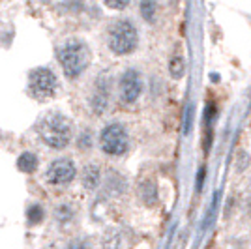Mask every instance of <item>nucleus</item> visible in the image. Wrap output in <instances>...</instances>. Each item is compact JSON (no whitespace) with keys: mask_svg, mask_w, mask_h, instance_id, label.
Listing matches in <instances>:
<instances>
[{"mask_svg":"<svg viewBox=\"0 0 251 249\" xmlns=\"http://www.w3.org/2000/svg\"><path fill=\"white\" fill-rule=\"evenodd\" d=\"M169 72L171 75L175 77V79H180L184 72H186V62H184V58L182 56H173L171 58V62H169Z\"/></svg>","mask_w":251,"mask_h":249,"instance_id":"f8f14e48","label":"nucleus"},{"mask_svg":"<svg viewBox=\"0 0 251 249\" xmlns=\"http://www.w3.org/2000/svg\"><path fill=\"white\" fill-rule=\"evenodd\" d=\"M156 11H157L156 2H143V4H141V15H143V19H147L148 23H152L156 19Z\"/></svg>","mask_w":251,"mask_h":249,"instance_id":"ddd939ff","label":"nucleus"},{"mask_svg":"<svg viewBox=\"0 0 251 249\" xmlns=\"http://www.w3.org/2000/svg\"><path fill=\"white\" fill-rule=\"evenodd\" d=\"M122 244H124V236L116 228L107 230L103 234V238H101V248L103 249H122Z\"/></svg>","mask_w":251,"mask_h":249,"instance_id":"9d476101","label":"nucleus"},{"mask_svg":"<svg viewBox=\"0 0 251 249\" xmlns=\"http://www.w3.org/2000/svg\"><path fill=\"white\" fill-rule=\"evenodd\" d=\"M38 133L42 141L51 148H66L74 139V125L68 116L60 113H51L43 118L38 125Z\"/></svg>","mask_w":251,"mask_h":249,"instance_id":"f257e3e1","label":"nucleus"},{"mask_svg":"<svg viewBox=\"0 0 251 249\" xmlns=\"http://www.w3.org/2000/svg\"><path fill=\"white\" fill-rule=\"evenodd\" d=\"M26 218H28V223H30V225H38V223H42L43 218H45V212H43V208L40 206V204H34V206H30V210H28Z\"/></svg>","mask_w":251,"mask_h":249,"instance_id":"4468645a","label":"nucleus"},{"mask_svg":"<svg viewBox=\"0 0 251 249\" xmlns=\"http://www.w3.org/2000/svg\"><path fill=\"white\" fill-rule=\"evenodd\" d=\"M204 178H206V167H201V169H199V174H197V191H201V189H202Z\"/></svg>","mask_w":251,"mask_h":249,"instance_id":"f3484780","label":"nucleus"},{"mask_svg":"<svg viewBox=\"0 0 251 249\" xmlns=\"http://www.w3.org/2000/svg\"><path fill=\"white\" fill-rule=\"evenodd\" d=\"M90 105H92V111L98 114L107 111V107H109V83L105 81V77H101L96 83L94 94L90 98Z\"/></svg>","mask_w":251,"mask_h":249,"instance_id":"6e6552de","label":"nucleus"},{"mask_svg":"<svg viewBox=\"0 0 251 249\" xmlns=\"http://www.w3.org/2000/svg\"><path fill=\"white\" fill-rule=\"evenodd\" d=\"M107 43H109V49L120 56L133 52L137 49V43H139L137 26L129 19H118L109 26Z\"/></svg>","mask_w":251,"mask_h":249,"instance_id":"7ed1b4c3","label":"nucleus"},{"mask_svg":"<svg viewBox=\"0 0 251 249\" xmlns=\"http://www.w3.org/2000/svg\"><path fill=\"white\" fill-rule=\"evenodd\" d=\"M58 60H60L64 73L70 79H75L88 68V64H90V49L84 42L72 38V40L64 42L62 47L58 49Z\"/></svg>","mask_w":251,"mask_h":249,"instance_id":"f03ea898","label":"nucleus"},{"mask_svg":"<svg viewBox=\"0 0 251 249\" xmlns=\"http://www.w3.org/2000/svg\"><path fill=\"white\" fill-rule=\"evenodd\" d=\"M75 174H77V169L72 159H56L47 169V180L54 186L70 184L75 178Z\"/></svg>","mask_w":251,"mask_h":249,"instance_id":"0eeeda50","label":"nucleus"},{"mask_svg":"<svg viewBox=\"0 0 251 249\" xmlns=\"http://www.w3.org/2000/svg\"><path fill=\"white\" fill-rule=\"evenodd\" d=\"M17 169H19L21 173H26V174L34 173V171L38 169V156L32 154V152H25V154H21L19 159H17Z\"/></svg>","mask_w":251,"mask_h":249,"instance_id":"9b49d317","label":"nucleus"},{"mask_svg":"<svg viewBox=\"0 0 251 249\" xmlns=\"http://www.w3.org/2000/svg\"><path fill=\"white\" fill-rule=\"evenodd\" d=\"M56 216L60 219V223H68V221H72V218H74V212H72L70 206H60L58 212H56Z\"/></svg>","mask_w":251,"mask_h":249,"instance_id":"dca6fc26","label":"nucleus"},{"mask_svg":"<svg viewBox=\"0 0 251 249\" xmlns=\"http://www.w3.org/2000/svg\"><path fill=\"white\" fill-rule=\"evenodd\" d=\"M250 163H251L250 154H248L246 150H238V152H236V171H238V173L246 171V169L250 167Z\"/></svg>","mask_w":251,"mask_h":249,"instance_id":"2eb2a0df","label":"nucleus"},{"mask_svg":"<svg viewBox=\"0 0 251 249\" xmlns=\"http://www.w3.org/2000/svg\"><path fill=\"white\" fill-rule=\"evenodd\" d=\"M30 88L38 96L49 98L58 90V79L49 68H38L30 73Z\"/></svg>","mask_w":251,"mask_h":249,"instance_id":"39448f33","label":"nucleus"},{"mask_svg":"<svg viewBox=\"0 0 251 249\" xmlns=\"http://www.w3.org/2000/svg\"><path fill=\"white\" fill-rule=\"evenodd\" d=\"M107 4V8H113V10H122V8H126L129 2H105Z\"/></svg>","mask_w":251,"mask_h":249,"instance_id":"a211bd4d","label":"nucleus"},{"mask_svg":"<svg viewBox=\"0 0 251 249\" xmlns=\"http://www.w3.org/2000/svg\"><path fill=\"white\" fill-rule=\"evenodd\" d=\"M100 146L109 156H124L129 148V137L122 124H107L100 133Z\"/></svg>","mask_w":251,"mask_h":249,"instance_id":"20e7f679","label":"nucleus"},{"mask_svg":"<svg viewBox=\"0 0 251 249\" xmlns=\"http://www.w3.org/2000/svg\"><path fill=\"white\" fill-rule=\"evenodd\" d=\"M70 249H88V246H86L84 242H75V244L70 246Z\"/></svg>","mask_w":251,"mask_h":249,"instance_id":"6ab92c4d","label":"nucleus"},{"mask_svg":"<svg viewBox=\"0 0 251 249\" xmlns=\"http://www.w3.org/2000/svg\"><path fill=\"white\" fill-rule=\"evenodd\" d=\"M100 180H101V171L96 163H88L83 169V186L86 189H96L100 186Z\"/></svg>","mask_w":251,"mask_h":249,"instance_id":"1a4fd4ad","label":"nucleus"},{"mask_svg":"<svg viewBox=\"0 0 251 249\" xmlns=\"http://www.w3.org/2000/svg\"><path fill=\"white\" fill-rule=\"evenodd\" d=\"M118 90L124 103H135L143 92V77L137 70H126L118 81Z\"/></svg>","mask_w":251,"mask_h":249,"instance_id":"423d86ee","label":"nucleus"}]
</instances>
